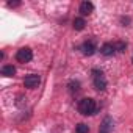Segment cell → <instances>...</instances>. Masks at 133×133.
Instances as JSON below:
<instances>
[{"instance_id": "obj_1", "label": "cell", "mask_w": 133, "mask_h": 133, "mask_svg": "<svg viewBox=\"0 0 133 133\" xmlns=\"http://www.w3.org/2000/svg\"><path fill=\"white\" fill-rule=\"evenodd\" d=\"M96 110H97L96 102H94L92 99H89V97L82 99L80 103H78V111H80L82 114H85V116H88V114H94Z\"/></svg>"}, {"instance_id": "obj_2", "label": "cell", "mask_w": 133, "mask_h": 133, "mask_svg": "<svg viewBox=\"0 0 133 133\" xmlns=\"http://www.w3.org/2000/svg\"><path fill=\"white\" fill-rule=\"evenodd\" d=\"M31 58H33V53L28 47H24V49L17 50V53H16V59L19 63H28V61H31Z\"/></svg>"}, {"instance_id": "obj_3", "label": "cell", "mask_w": 133, "mask_h": 133, "mask_svg": "<svg viewBox=\"0 0 133 133\" xmlns=\"http://www.w3.org/2000/svg\"><path fill=\"white\" fill-rule=\"evenodd\" d=\"M39 82H41L39 75H36V74H30V75H27V77H25L24 85H25V88L33 89V88H36V86L39 85Z\"/></svg>"}, {"instance_id": "obj_4", "label": "cell", "mask_w": 133, "mask_h": 133, "mask_svg": "<svg viewBox=\"0 0 133 133\" xmlns=\"http://www.w3.org/2000/svg\"><path fill=\"white\" fill-rule=\"evenodd\" d=\"M92 74H94V86H96V89H99V91H103V89L107 88V82H105V78L102 77V72H99V71H94Z\"/></svg>"}, {"instance_id": "obj_5", "label": "cell", "mask_w": 133, "mask_h": 133, "mask_svg": "<svg viewBox=\"0 0 133 133\" xmlns=\"http://www.w3.org/2000/svg\"><path fill=\"white\" fill-rule=\"evenodd\" d=\"M92 11H94V5H92L91 2H83V3L80 5V13H82V16H89Z\"/></svg>"}, {"instance_id": "obj_6", "label": "cell", "mask_w": 133, "mask_h": 133, "mask_svg": "<svg viewBox=\"0 0 133 133\" xmlns=\"http://www.w3.org/2000/svg\"><path fill=\"white\" fill-rule=\"evenodd\" d=\"M114 44H111V42H105L103 45H102V49H100V52H102V55H105V56H110V55H113L114 53Z\"/></svg>"}, {"instance_id": "obj_7", "label": "cell", "mask_w": 133, "mask_h": 133, "mask_svg": "<svg viewBox=\"0 0 133 133\" xmlns=\"http://www.w3.org/2000/svg\"><path fill=\"white\" fill-rule=\"evenodd\" d=\"M82 50H83V53H85V55L91 56V55L94 53V50H96V45H94V42L88 41V42H85V44L82 45Z\"/></svg>"}, {"instance_id": "obj_8", "label": "cell", "mask_w": 133, "mask_h": 133, "mask_svg": "<svg viewBox=\"0 0 133 133\" xmlns=\"http://www.w3.org/2000/svg\"><path fill=\"white\" fill-rule=\"evenodd\" d=\"M16 74V68L13 64H6V66H3L2 68V75H5V77H13Z\"/></svg>"}, {"instance_id": "obj_9", "label": "cell", "mask_w": 133, "mask_h": 133, "mask_svg": "<svg viewBox=\"0 0 133 133\" xmlns=\"http://www.w3.org/2000/svg\"><path fill=\"white\" fill-rule=\"evenodd\" d=\"M85 25H86V22H85V19H82V17H77V19L74 21V28H75V30H83Z\"/></svg>"}, {"instance_id": "obj_10", "label": "cell", "mask_w": 133, "mask_h": 133, "mask_svg": "<svg viewBox=\"0 0 133 133\" xmlns=\"http://www.w3.org/2000/svg\"><path fill=\"white\" fill-rule=\"evenodd\" d=\"M111 125H113V121H111L110 117H107V119L102 122V131H103V133L110 131V130H111Z\"/></svg>"}, {"instance_id": "obj_11", "label": "cell", "mask_w": 133, "mask_h": 133, "mask_svg": "<svg viewBox=\"0 0 133 133\" xmlns=\"http://www.w3.org/2000/svg\"><path fill=\"white\" fill-rule=\"evenodd\" d=\"M88 131H89V128L86 124H78L75 127V133H88Z\"/></svg>"}, {"instance_id": "obj_12", "label": "cell", "mask_w": 133, "mask_h": 133, "mask_svg": "<svg viewBox=\"0 0 133 133\" xmlns=\"http://www.w3.org/2000/svg\"><path fill=\"white\" fill-rule=\"evenodd\" d=\"M114 49L119 50V52H122V50L125 49V44H124V42H114Z\"/></svg>"}]
</instances>
